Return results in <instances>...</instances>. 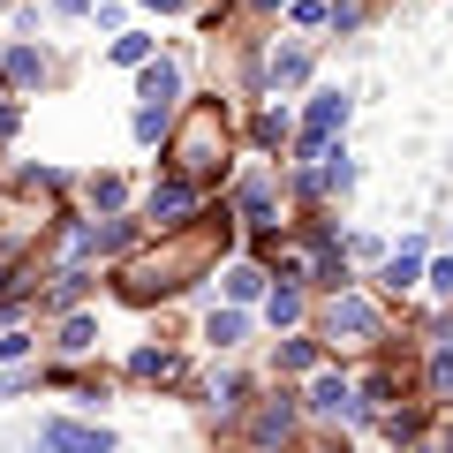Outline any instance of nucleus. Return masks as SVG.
I'll return each mask as SVG.
<instances>
[{"mask_svg":"<svg viewBox=\"0 0 453 453\" xmlns=\"http://www.w3.org/2000/svg\"><path fill=\"white\" fill-rule=\"evenodd\" d=\"M333 129H348V98H340V91H318V106H310V121H303V144H295V151H303V166L325 159Z\"/></svg>","mask_w":453,"mask_h":453,"instance_id":"obj_6","label":"nucleus"},{"mask_svg":"<svg viewBox=\"0 0 453 453\" xmlns=\"http://www.w3.org/2000/svg\"><path fill=\"white\" fill-rule=\"evenodd\" d=\"M438 340H446V348H453V310H446V318H438Z\"/></svg>","mask_w":453,"mask_h":453,"instance_id":"obj_30","label":"nucleus"},{"mask_svg":"<svg viewBox=\"0 0 453 453\" xmlns=\"http://www.w3.org/2000/svg\"><path fill=\"white\" fill-rule=\"evenodd\" d=\"M310 416H325V423H371V408H363V393L348 386V378L325 371L318 386H310Z\"/></svg>","mask_w":453,"mask_h":453,"instance_id":"obj_5","label":"nucleus"},{"mask_svg":"<svg viewBox=\"0 0 453 453\" xmlns=\"http://www.w3.org/2000/svg\"><path fill=\"white\" fill-rule=\"evenodd\" d=\"M189 211H196V189H189V181H174V174H166L159 189L144 196V219L166 226V234H174V226H189Z\"/></svg>","mask_w":453,"mask_h":453,"instance_id":"obj_7","label":"nucleus"},{"mask_svg":"<svg viewBox=\"0 0 453 453\" xmlns=\"http://www.w3.org/2000/svg\"><path fill=\"white\" fill-rule=\"evenodd\" d=\"M38 446L46 453H113V431L106 423H76V416H46L38 423Z\"/></svg>","mask_w":453,"mask_h":453,"instance_id":"obj_4","label":"nucleus"},{"mask_svg":"<svg viewBox=\"0 0 453 453\" xmlns=\"http://www.w3.org/2000/svg\"><path fill=\"white\" fill-rule=\"evenodd\" d=\"M257 144H265V151L288 144V113H280V106H265V113H257Z\"/></svg>","mask_w":453,"mask_h":453,"instance_id":"obj_20","label":"nucleus"},{"mask_svg":"<svg viewBox=\"0 0 453 453\" xmlns=\"http://www.w3.org/2000/svg\"><path fill=\"white\" fill-rule=\"evenodd\" d=\"M91 204H106V211H113V204H121V181H113V174H98V181H91Z\"/></svg>","mask_w":453,"mask_h":453,"instance_id":"obj_26","label":"nucleus"},{"mask_svg":"<svg viewBox=\"0 0 453 453\" xmlns=\"http://www.w3.org/2000/svg\"><path fill=\"white\" fill-rule=\"evenodd\" d=\"M408 453H453V438H423V446H408Z\"/></svg>","mask_w":453,"mask_h":453,"instance_id":"obj_29","label":"nucleus"},{"mask_svg":"<svg viewBox=\"0 0 453 453\" xmlns=\"http://www.w3.org/2000/svg\"><path fill=\"white\" fill-rule=\"evenodd\" d=\"M166 136V106H136V144H159Z\"/></svg>","mask_w":453,"mask_h":453,"instance_id":"obj_22","label":"nucleus"},{"mask_svg":"<svg viewBox=\"0 0 453 453\" xmlns=\"http://www.w3.org/2000/svg\"><path fill=\"white\" fill-rule=\"evenodd\" d=\"M318 333L333 340V348H371V340H386V318H378V303L371 295H333L325 303V318H318Z\"/></svg>","mask_w":453,"mask_h":453,"instance_id":"obj_3","label":"nucleus"},{"mask_svg":"<svg viewBox=\"0 0 453 453\" xmlns=\"http://www.w3.org/2000/svg\"><path fill=\"white\" fill-rule=\"evenodd\" d=\"M303 288H273V295H265V318H273V325H303Z\"/></svg>","mask_w":453,"mask_h":453,"instance_id":"obj_16","label":"nucleus"},{"mask_svg":"<svg viewBox=\"0 0 453 453\" xmlns=\"http://www.w3.org/2000/svg\"><path fill=\"white\" fill-rule=\"evenodd\" d=\"M378 280H386V295H408L416 280H431V273H423V234H408L401 250H386V273H378Z\"/></svg>","mask_w":453,"mask_h":453,"instance_id":"obj_9","label":"nucleus"},{"mask_svg":"<svg viewBox=\"0 0 453 453\" xmlns=\"http://www.w3.org/2000/svg\"><path fill=\"white\" fill-rule=\"evenodd\" d=\"M61 348H68V356H83V348H91V318H68L61 325Z\"/></svg>","mask_w":453,"mask_h":453,"instance_id":"obj_24","label":"nucleus"},{"mask_svg":"<svg viewBox=\"0 0 453 453\" xmlns=\"http://www.w3.org/2000/svg\"><path fill=\"white\" fill-rule=\"evenodd\" d=\"M0 356H8V363H23V356H31V333H0Z\"/></svg>","mask_w":453,"mask_h":453,"instance_id":"obj_27","label":"nucleus"},{"mask_svg":"<svg viewBox=\"0 0 453 453\" xmlns=\"http://www.w3.org/2000/svg\"><path fill=\"white\" fill-rule=\"evenodd\" d=\"M211 144L226 151V113H219V98H196L189 106V129L174 136V151H166V159H174V181H211Z\"/></svg>","mask_w":453,"mask_h":453,"instance_id":"obj_2","label":"nucleus"},{"mask_svg":"<svg viewBox=\"0 0 453 453\" xmlns=\"http://www.w3.org/2000/svg\"><path fill=\"white\" fill-rule=\"evenodd\" d=\"M325 363V340H280V371L288 378H310Z\"/></svg>","mask_w":453,"mask_h":453,"instance_id":"obj_15","label":"nucleus"},{"mask_svg":"<svg viewBox=\"0 0 453 453\" xmlns=\"http://www.w3.org/2000/svg\"><path fill=\"white\" fill-rule=\"evenodd\" d=\"M265 280H273L265 265H234V273H226V310H250L265 295Z\"/></svg>","mask_w":453,"mask_h":453,"instance_id":"obj_12","label":"nucleus"},{"mask_svg":"<svg viewBox=\"0 0 453 453\" xmlns=\"http://www.w3.org/2000/svg\"><path fill=\"white\" fill-rule=\"evenodd\" d=\"M423 386H431V401H446L453 393V348L438 340V356H431V371H423Z\"/></svg>","mask_w":453,"mask_h":453,"instance_id":"obj_18","label":"nucleus"},{"mask_svg":"<svg viewBox=\"0 0 453 453\" xmlns=\"http://www.w3.org/2000/svg\"><path fill=\"white\" fill-rule=\"evenodd\" d=\"M83 288H91V273H61V280H53V303L76 310V303H83Z\"/></svg>","mask_w":453,"mask_h":453,"instance_id":"obj_23","label":"nucleus"},{"mask_svg":"<svg viewBox=\"0 0 453 453\" xmlns=\"http://www.w3.org/2000/svg\"><path fill=\"white\" fill-rule=\"evenodd\" d=\"M234 211H242V219H257V226L273 219V174H250L242 189H234Z\"/></svg>","mask_w":453,"mask_h":453,"instance_id":"obj_13","label":"nucleus"},{"mask_svg":"<svg viewBox=\"0 0 453 453\" xmlns=\"http://www.w3.org/2000/svg\"><path fill=\"white\" fill-rule=\"evenodd\" d=\"M204 340H211V348H242V340H250V310H211Z\"/></svg>","mask_w":453,"mask_h":453,"instance_id":"obj_11","label":"nucleus"},{"mask_svg":"<svg viewBox=\"0 0 453 453\" xmlns=\"http://www.w3.org/2000/svg\"><path fill=\"white\" fill-rule=\"evenodd\" d=\"M113 61H121V68H144L151 61V38L144 31H121V38H113Z\"/></svg>","mask_w":453,"mask_h":453,"instance_id":"obj_19","label":"nucleus"},{"mask_svg":"<svg viewBox=\"0 0 453 453\" xmlns=\"http://www.w3.org/2000/svg\"><path fill=\"white\" fill-rule=\"evenodd\" d=\"M174 91H181V68H174V61H151V68H144V106H166V113H174Z\"/></svg>","mask_w":453,"mask_h":453,"instance_id":"obj_14","label":"nucleus"},{"mask_svg":"<svg viewBox=\"0 0 453 453\" xmlns=\"http://www.w3.org/2000/svg\"><path fill=\"white\" fill-rule=\"evenodd\" d=\"M303 76H310V53H303V46H288V53L273 61V83H303Z\"/></svg>","mask_w":453,"mask_h":453,"instance_id":"obj_21","label":"nucleus"},{"mask_svg":"<svg viewBox=\"0 0 453 453\" xmlns=\"http://www.w3.org/2000/svg\"><path fill=\"white\" fill-rule=\"evenodd\" d=\"M288 438H295V401H288V393L257 401V416H250V446L273 453V446H288Z\"/></svg>","mask_w":453,"mask_h":453,"instance_id":"obj_8","label":"nucleus"},{"mask_svg":"<svg viewBox=\"0 0 453 453\" xmlns=\"http://www.w3.org/2000/svg\"><path fill=\"white\" fill-rule=\"evenodd\" d=\"M38 76H46V53H38V46H8V61H0V83H8V91H31Z\"/></svg>","mask_w":453,"mask_h":453,"instance_id":"obj_10","label":"nucleus"},{"mask_svg":"<svg viewBox=\"0 0 453 453\" xmlns=\"http://www.w3.org/2000/svg\"><path fill=\"white\" fill-rule=\"evenodd\" d=\"M144 8H181V0H144Z\"/></svg>","mask_w":453,"mask_h":453,"instance_id":"obj_31","label":"nucleus"},{"mask_svg":"<svg viewBox=\"0 0 453 453\" xmlns=\"http://www.w3.org/2000/svg\"><path fill=\"white\" fill-rule=\"evenodd\" d=\"M226 234H234V211H204V226L196 234H181V242H166V257H144V265H129L121 273V295L129 303H151V295H181L196 273L211 265V250H226Z\"/></svg>","mask_w":453,"mask_h":453,"instance_id":"obj_1","label":"nucleus"},{"mask_svg":"<svg viewBox=\"0 0 453 453\" xmlns=\"http://www.w3.org/2000/svg\"><path fill=\"white\" fill-rule=\"evenodd\" d=\"M129 371H136V378H159V386H166V378H181V363L166 356V348H136V356H129Z\"/></svg>","mask_w":453,"mask_h":453,"instance_id":"obj_17","label":"nucleus"},{"mask_svg":"<svg viewBox=\"0 0 453 453\" xmlns=\"http://www.w3.org/2000/svg\"><path fill=\"white\" fill-rule=\"evenodd\" d=\"M31 378H38L31 363H23V371H0V393H23V386H31Z\"/></svg>","mask_w":453,"mask_h":453,"instance_id":"obj_28","label":"nucleus"},{"mask_svg":"<svg viewBox=\"0 0 453 453\" xmlns=\"http://www.w3.org/2000/svg\"><path fill=\"white\" fill-rule=\"evenodd\" d=\"M423 288H431L438 303H453V257H438V265H431V280H423Z\"/></svg>","mask_w":453,"mask_h":453,"instance_id":"obj_25","label":"nucleus"}]
</instances>
